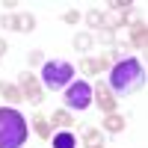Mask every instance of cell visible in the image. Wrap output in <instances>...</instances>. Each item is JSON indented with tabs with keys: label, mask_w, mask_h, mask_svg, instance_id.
<instances>
[{
	"label": "cell",
	"mask_w": 148,
	"mask_h": 148,
	"mask_svg": "<svg viewBox=\"0 0 148 148\" xmlns=\"http://www.w3.org/2000/svg\"><path fill=\"white\" fill-rule=\"evenodd\" d=\"M145 86V68L139 59H121V62H116L113 68H110V92L116 95H133L136 89H142Z\"/></svg>",
	"instance_id": "cell-1"
},
{
	"label": "cell",
	"mask_w": 148,
	"mask_h": 148,
	"mask_svg": "<svg viewBox=\"0 0 148 148\" xmlns=\"http://www.w3.org/2000/svg\"><path fill=\"white\" fill-rule=\"evenodd\" d=\"M27 121L18 110L3 107L0 110V148H24L27 142Z\"/></svg>",
	"instance_id": "cell-2"
},
{
	"label": "cell",
	"mask_w": 148,
	"mask_h": 148,
	"mask_svg": "<svg viewBox=\"0 0 148 148\" xmlns=\"http://www.w3.org/2000/svg\"><path fill=\"white\" fill-rule=\"evenodd\" d=\"M74 77V65L71 62H45L42 65V83L47 86L51 92H59V89H65V86L71 83Z\"/></svg>",
	"instance_id": "cell-3"
},
{
	"label": "cell",
	"mask_w": 148,
	"mask_h": 148,
	"mask_svg": "<svg viewBox=\"0 0 148 148\" xmlns=\"http://www.w3.org/2000/svg\"><path fill=\"white\" fill-rule=\"evenodd\" d=\"M92 104V86L86 80H74L65 86V107L68 110H86Z\"/></svg>",
	"instance_id": "cell-4"
},
{
	"label": "cell",
	"mask_w": 148,
	"mask_h": 148,
	"mask_svg": "<svg viewBox=\"0 0 148 148\" xmlns=\"http://www.w3.org/2000/svg\"><path fill=\"white\" fill-rule=\"evenodd\" d=\"M18 86H21V95L27 98L33 107H39L45 101V92H42V86H39V80H36L33 71H21L18 74Z\"/></svg>",
	"instance_id": "cell-5"
},
{
	"label": "cell",
	"mask_w": 148,
	"mask_h": 148,
	"mask_svg": "<svg viewBox=\"0 0 148 148\" xmlns=\"http://www.w3.org/2000/svg\"><path fill=\"white\" fill-rule=\"evenodd\" d=\"M92 101L104 110V113H113L116 110V95L110 92L107 83H95V92H92Z\"/></svg>",
	"instance_id": "cell-6"
},
{
	"label": "cell",
	"mask_w": 148,
	"mask_h": 148,
	"mask_svg": "<svg viewBox=\"0 0 148 148\" xmlns=\"http://www.w3.org/2000/svg\"><path fill=\"white\" fill-rule=\"evenodd\" d=\"M83 74H101V71H110L113 68V62H110V56H83V62H80Z\"/></svg>",
	"instance_id": "cell-7"
},
{
	"label": "cell",
	"mask_w": 148,
	"mask_h": 148,
	"mask_svg": "<svg viewBox=\"0 0 148 148\" xmlns=\"http://www.w3.org/2000/svg\"><path fill=\"white\" fill-rule=\"evenodd\" d=\"M130 45L136 51H145L148 47V27L145 21H130Z\"/></svg>",
	"instance_id": "cell-8"
},
{
	"label": "cell",
	"mask_w": 148,
	"mask_h": 148,
	"mask_svg": "<svg viewBox=\"0 0 148 148\" xmlns=\"http://www.w3.org/2000/svg\"><path fill=\"white\" fill-rule=\"evenodd\" d=\"M47 121H51V125H56V127H62V130H71L74 125H77L68 110H56V113H51V119H47Z\"/></svg>",
	"instance_id": "cell-9"
},
{
	"label": "cell",
	"mask_w": 148,
	"mask_h": 148,
	"mask_svg": "<svg viewBox=\"0 0 148 148\" xmlns=\"http://www.w3.org/2000/svg\"><path fill=\"white\" fill-rule=\"evenodd\" d=\"M33 127H36V133H39L42 139H51V136H53V125H51V121H47L42 113L33 116Z\"/></svg>",
	"instance_id": "cell-10"
},
{
	"label": "cell",
	"mask_w": 148,
	"mask_h": 148,
	"mask_svg": "<svg viewBox=\"0 0 148 148\" xmlns=\"http://www.w3.org/2000/svg\"><path fill=\"white\" fill-rule=\"evenodd\" d=\"M51 142H53V148H77V139H74L71 130H59V133H53Z\"/></svg>",
	"instance_id": "cell-11"
},
{
	"label": "cell",
	"mask_w": 148,
	"mask_h": 148,
	"mask_svg": "<svg viewBox=\"0 0 148 148\" xmlns=\"http://www.w3.org/2000/svg\"><path fill=\"white\" fill-rule=\"evenodd\" d=\"M125 116H116V113H107V119H104V130L107 133H121L125 130Z\"/></svg>",
	"instance_id": "cell-12"
},
{
	"label": "cell",
	"mask_w": 148,
	"mask_h": 148,
	"mask_svg": "<svg viewBox=\"0 0 148 148\" xmlns=\"http://www.w3.org/2000/svg\"><path fill=\"white\" fill-rule=\"evenodd\" d=\"M92 45H95V36H92V33H77V36H74V51L89 53Z\"/></svg>",
	"instance_id": "cell-13"
},
{
	"label": "cell",
	"mask_w": 148,
	"mask_h": 148,
	"mask_svg": "<svg viewBox=\"0 0 148 148\" xmlns=\"http://www.w3.org/2000/svg\"><path fill=\"white\" fill-rule=\"evenodd\" d=\"M107 56H110V62H121V59H127V56H130V45L116 42V45H113V51H110Z\"/></svg>",
	"instance_id": "cell-14"
},
{
	"label": "cell",
	"mask_w": 148,
	"mask_h": 148,
	"mask_svg": "<svg viewBox=\"0 0 148 148\" xmlns=\"http://www.w3.org/2000/svg\"><path fill=\"white\" fill-rule=\"evenodd\" d=\"M83 142H86V148L101 145V142H104V133L98 130V127H83Z\"/></svg>",
	"instance_id": "cell-15"
},
{
	"label": "cell",
	"mask_w": 148,
	"mask_h": 148,
	"mask_svg": "<svg viewBox=\"0 0 148 148\" xmlns=\"http://www.w3.org/2000/svg\"><path fill=\"white\" fill-rule=\"evenodd\" d=\"M0 95H3L6 101H21V98H24L18 86H12V83H6V80H0Z\"/></svg>",
	"instance_id": "cell-16"
},
{
	"label": "cell",
	"mask_w": 148,
	"mask_h": 148,
	"mask_svg": "<svg viewBox=\"0 0 148 148\" xmlns=\"http://www.w3.org/2000/svg\"><path fill=\"white\" fill-rule=\"evenodd\" d=\"M86 24H89L92 30H101V27H104V12L89 9V12H86Z\"/></svg>",
	"instance_id": "cell-17"
},
{
	"label": "cell",
	"mask_w": 148,
	"mask_h": 148,
	"mask_svg": "<svg viewBox=\"0 0 148 148\" xmlns=\"http://www.w3.org/2000/svg\"><path fill=\"white\" fill-rule=\"evenodd\" d=\"M18 30H21V33H33V30H36V18L30 15V12L18 15Z\"/></svg>",
	"instance_id": "cell-18"
},
{
	"label": "cell",
	"mask_w": 148,
	"mask_h": 148,
	"mask_svg": "<svg viewBox=\"0 0 148 148\" xmlns=\"http://www.w3.org/2000/svg\"><path fill=\"white\" fill-rule=\"evenodd\" d=\"M107 6H110V12H119V15H127V12L133 9L130 0H113V3H107Z\"/></svg>",
	"instance_id": "cell-19"
},
{
	"label": "cell",
	"mask_w": 148,
	"mask_h": 148,
	"mask_svg": "<svg viewBox=\"0 0 148 148\" xmlns=\"http://www.w3.org/2000/svg\"><path fill=\"white\" fill-rule=\"evenodd\" d=\"M98 42H101V45H110V47H113L119 39H116V30H107V27H101V30H98Z\"/></svg>",
	"instance_id": "cell-20"
},
{
	"label": "cell",
	"mask_w": 148,
	"mask_h": 148,
	"mask_svg": "<svg viewBox=\"0 0 148 148\" xmlns=\"http://www.w3.org/2000/svg\"><path fill=\"white\" fill-rule=\"evenodd\" d=\"M0 27H3V30H15V33H21V30H18V15H3V18H0Z\"/></svg>",
	"instance_id": "cell-21"
},
{
	"label": "cell",
	"mask_w": 148,
	"mask_h": 148,
	"mask_svg": "<svg viewBox=\"0 0 148 148\" xmlns=\"http://www.w3.org/2000/svg\"><path fill=\"white\" fill-rule=\"evenodd\" d=\"M27 62H30V65H45V53H42V51H30V53H27Z\"/></svg>",
	"instance_id": "cell-22"
},
{
	"label": "cell",
	"mask_w": 148,
	"mask_h": 148,
	"mask_svg": "<svg viewBox=\"0 0 148 148\" xmlns=\"http://www.w3.org/2000/svg\"><path fill=\"white\" fill-rule=\"evenodd\" d=\"M62 21H65V24H77V21H80V12H77V9H68L65 15H62Z\"/></svg>",
	"instance_id": "cell-23"
},
{
	"label": "cell",
	"mask_w": 148,
	"mask_h": 148,
	"mask_svg": "<svg viewBox=\"0 0 148 148\" xmlns=\"http://www.w3.org/2000/svg\"><path fill=\"white\" fill-rule=\"evenodd\" d=\"M6 47H9V45H6L3 39H0V59H3V53H6Z\"/></svg>",
	"instance_id": "cell-24"
}]
</instances>
